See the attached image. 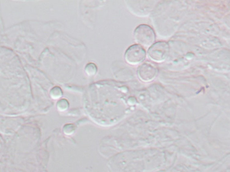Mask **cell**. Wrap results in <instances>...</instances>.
<instances>
[{"mask_svg":"<svg viewBox=\"0 0 230 172\" xmlns=\"http://www.w3.org/2000/svg\"><path fill=\"white\" fill-rule=\"evenodd\" d=\"M133 36L136 41L145 47L152 45L155 40V34L153 29L149 26L142 24L134 30Z\"/></svg>","mask_w":230,"mask_h":172,"instance_id":"1","label":"cell"},{"mask_svg":"<svg viewBox=\"0 0 230 172\" xmlns=\"http://www.w3.org/2000/svg\"><path fill=\"white\" fill-rule=\"evenodd\" d=\"M165 44L162 42H156L151 46L148 51L149 58L155 62H159L164 58L166 48Z\"/></svg>","mask_w":230,"mask_h":172,"instance_id":"4","label":"cell"},{"mask_svg":"<svg viewBox=\"0 0 230 172\" xmlns=\"http://www.w3.org/2000/svg\"><path fill=\"white\" fill-rule=\"evenodd\" d=\"M97 68L96 65L93 63L87 64L85 68V71L86 74L89 76H92L97 73Z\"/></svg>","mask_w":230,"mask_h":172,"instance_id":"5","label":"cell"},{"mask_svg":"<svg viewBox=\"0 0 230 172\" xmlns=\"http://www.w3.org/2000/svg\"><path fill=\"white\" fill-rule=\"evenodd\" d=\"M146 53L141 45L135 44L130 46L125 54L126 61L131 65L138 64L143 61L146 57Z\"/></svg>","mask_w":230,"mask_h":172,"instance_id":"2","label":"cell"},{"mask_svg":"<svg viewBox=\"0 0 230 172\" xmlns=\"http://www.w3.org/2000/svg\"><path fill=\"white\" fill-rule=\"evenodd\" d=\"M157 72L156 67L149 62H145L141 65L137 70V74L140 79L146 82L153 79L157 75Z\"/></svg>","mask_w":230,"mask_h":172,"instance_id":"3","label":"cell"}]
</instances>
